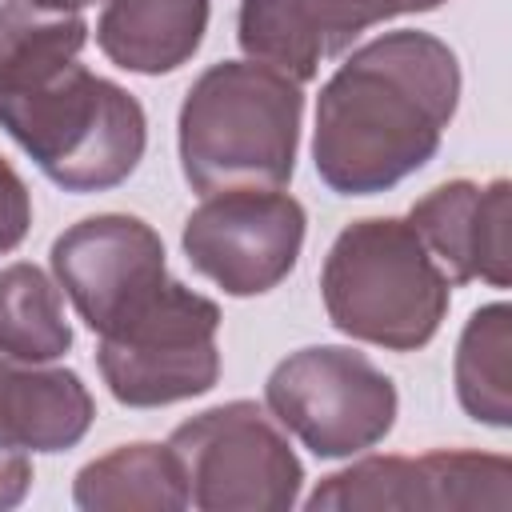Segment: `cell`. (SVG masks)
Here are the masks:
<instances>
[{"label": "cell", "mask_w": 512, "mask_h": 512, "mask_svg": "<svg viewBox=\"0 0 512 512\" xmlns=\"http://www.w3.org/2000/svg\"><path fill=\"white\" fill-rule=\"evenodd\" d=\"M460 100L456 52L416 28L360 44L316 96L312 160L340 196H376L424 168Z\"/></svg>", "instance_id": "cell-1"}, {"label": "cell", "mask_w": 512, "mask_h": 512, "mask_svg": "<svg viewBox=\"0 0 512 512\" xmlns=\"http://www.w3.org/2000/svg\"><path fill=\"white\" fill-rule=\"evenodd\" d=\"M304 88L256 60L204 68L180 104V168L200 192L280 188L296 168Z\"/></svg>", "instance_id": "cell-2"}, {"label": "cell", "mask_w": 512, "mask_h": 512, "mask_svg": "<svg viewBox=\"0 0 512 512\" xmlns=\"http://www.w3.org/2000/svg\"><path fill=\"white\" fill-rule=\"evenodd\" d=\"M448 276L408 220L368 216L348 224L320 268L332 328L392 352L424 348L448 312Z\"/></svg>", "instance_id": "cell-3"}, {"label": "cell", "mask_w": 512, "mask_h": 512, "mask_svg": "<svg viewBox=\"0 0 512 512\" xmlns=\"http://www.w3.org/2000/svg\"><path fill=\"white\" fill-rule=\"evenodd\" d=\"M0 128L64 192H104L144 156V108L80 60L44 84L0 96Z\"/></svg>", "instance_id": "cell-4"}, {"label": "cell", "mask_w": 512, "mask_h": 512, "mask_svg": "<svg viewBox=\"0 0 512 512\" xmlns=\"http://www.w3.org/2000/svg\"><path fill=\"white\" fill-rule=\"evenodd\" d=\"M216 328L220 308L180 280H168L144 308L100 332V376L128 408L204 396L220 376Z\"/></svg>", "instance_id": "cell-5"}, {"label": "cell", "mask_w": 512, "mask_h": 512, "mask_svg": "<svg viewBox=\"0 0 512 512\" xmlns=\"http://www.w3.org/2000/svg\"><path fill=\"white\" fill-rule=\"evenodd\" d=\"M188 504L200 512H284L296 504L304 468L276 420L252 400H228L172 428Z\"/></svg>", "instance_id": "cell-6"}, {"label": "cell", "mask_w": 512, "mask_h": 512, "mask_svg": "<svg viewBox=\"0 0 512 512\" xmlns=\"http://www.w3.org/2000/svg\"><path fill=\"white\" fill-rule=\"evenodd\" d=\"M264 400L272 416L320 460L356 456L380 444L396 424V384L364 352L312 344L284 356Z\"/></svg>", "instance_id": "cell-7"}, {"label": "cell", "mask_w": 512, "mask_h": 512, "mask_svg": "<svg viewBox=\"0 0 512 512\" xmlns=\"http://www.w3.org/2000/svg\"><path fill=\"white\" fill-rule=\"evenodd\" d=\"M188 264L228 296L276 288L300 260L304 208L280 188H224L184 220Z\"/></svg>", "instance_id": "cell-8"}, {"label": "cell", "mask_w": 512, "mask_h": 512, "mask_svg": "<svg viewBox=\"0 0 512 512\" xmlns=\"http://www.w3.org/2000/svg\"><path fill=\"white\" fill-rule=\"evenodd\" d=\"M52 272L96 336L144 308L168 284L160 236L140 216L124 212L88 216L60 232L52 244Z\"/></svg>", "instance_id": "cell-9"}, {"label": "cell", "mask_w": 512, "mask_h": 512, "mask_svg": "<svg viewBox=\"0 0 512 512\" xmlns=\"http://www.w3.org/2000/svg\"><path fill=\"white\" fill-rule=\"evenodd\" d=\"M408 12V0H240L236 40L248 60L268 64L296 84L340 56L360 32Z\"/></svg>", "instance_id": "cell-10"}, {"label": "cell", "mask_w": 512, "mask_h": 512, "mask_svg": "<svg viewBox=\"0 0 512 512\" xmlns=\"http://www.w3.org/2000/svg\"><path fill=\"white\" fill-rule=\"evenodd\" d=\"M408 224L428 248V256L440 264L448 284L484 280L492 288H508L512 184L504 176L492 184L448 180L412 204Z\"/></svg>", "instance_id": "cell-11"}, {"label": "cell", "mask_w": 512, "mask_h": 512, "mask_svg": "<svg viewBox=\"0 0 512 512\" xmlns=\"http://www.w3.org/2000/svg\"><path fill=\"white\" fill-rule=\"evenodd\" d=\"M96 416L88 384L72 368H36L0 356V424L24 452L76 448Z\"/></svg>", "instance_id": "cell-12"}, {"label": "cell", "mask_w": 512, "mask_h": 512, "mask_svg": "<svg viewBox=\"0 0 512 512\" xmlns=\"http://www.w3.org/2000/svg\"><path fill=\"white\" fill-rule=\"evenodd\" d=\"M212 0H104L96 20L100 52L140 76H160L192 60L208 32Z\"/></svg>", "instance_id": "cell-13"}, {"label": "cell", "mask_w": 512, "mask_h": 512, "mask_svg": "<svg viewBox=\"0 0 512 512\" xmlns=\"http://www.w3.org/2000/svg\"><path fill=\"white\" fill-rule=\"evenodd\" d=\"M72 500L84 512H180L188 480L168 444H124L76 472Z\"/></svg>", "instance_id": "cell-14"}, {"label": "cell", "mask_w": 512, "mask_h": 512, "mask_svg": "<svg viewBox=\"0 0 512 512\" xmlns=\"http://www.w3.org/2000/svg\"><path fill=\"white\" fill-rule=\"evenodd\" d=\"M88 40L80 12L40 8L32 0L0 4V96L24 92L76 64Z\"/></svg>", "instance_id": "cell-15"}, {"label": "cell", "mask_w": 512, "mask_h": 512, "mask_svg": "<svg viewBox=\"0 0 512 512\" xmlns=\"http://www.w3.org/2000/svg\"><path fill=\"white\" fill-rule=\"evenodd\" d=\"M456 396L460 408L492 428L512 424V312L484 304L468 316L456 344Z\"/></svg>", "instance_id": "cell-16"}, {"label": "cell", "mask_w": 512, "mask_h": 512, "mask_svg": "<svg viewBox=\"0 0 512 512\" xmlns=\"http://www.w3.org/2000/svg\"><path fill=\"white\" fill-rule=\"evenodd\" d=\"M72 348L60 288L36 264L0 268V356L20 364H48Z\"/></svg>", "instance_id": "cell-17"}, {"label": "cell", "mask_w": 512, "mask_h": 512, "mask_svg": "<svg viewBox=\"0 0 512 512\" xmlns=\"http://www.w3.org/2000/svg\"><path fill=\"white\" fill-rule=\"evenodd\" d=\"M308 508H340V512H388V508H432L424 460L408 456H368L344 472H332L308 496Z\"/></svg>", "instance_id": "cell-18"}, {"label": "cell", "mask_w": 512, "mask_h": 512, "mask_svg": "<svg viewBox=\"0 0 512 512\" xmlns=\"http://www.w3.org/2000/svg\"><path fill=\"white\" fill-rule=\"evenodd\" d=\"M428 472L432 508H512V464L492 452H428L420 456Z\"/></svg>", "instance_id": "cell-19"}, {"label": "cell", "mask_w": 512, "mask_h": 512, "mask_svg": "<svg viewBox=\"0 0 512 512\" xmlns=\"http://www.w3.org/2000/svg\"><path fill=\"white\" fill-rule=\"evenodd\" d=\"M32 224V196L20 172L0 156V256L12 252Z\"/></svg>", "instance_id": "cell-20"}, {"label": "cell", "mask_w": 512, "mask_h": 512, "mask_svg": "<svg viewBox=\"0 0 512 512\" xmlns=\"http://www.w3.org/2000/svg\"><path fill=\"white\" fill-rule=\"evenodd\" d=\"M32 488V460L24 448H16L0 424V508H16Z\"/></svg>", "instance_id": "cell-21"}, {"label": "cell", "mask_w": 512, "mask_h": 512, "mask_svg": "<svg viewBox=\"0 0 512 512\" xmlns=\"http://www.w3.org/2000/svg\"><path fill=\"white\" fill-rule=\"evenodd\" d=\"M32 4L56 8V12H80V8H88V4H96V0H32Z\"/></svg>", "instance_id": "cell-22"}, {"label": "cell", "mask_w": 512, "mask_h": 512, "mask_svg": "<svg viewBox=\"0 0 512 512\" xmlns=\"http://www.w3.org/2000/svg\"><path fill=\"white\" fill-rule=\"evenodd\" d=\"M444 0H408V12H432V8H440Z\"/></svg>", "instance_id": "cell-23"}]
</instances>
